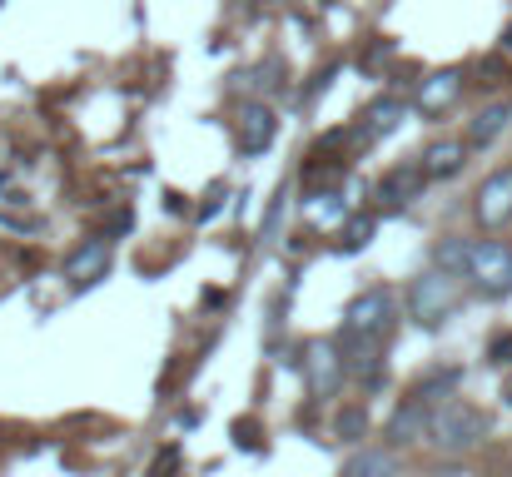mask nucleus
<instances>
[{
    "mask_svg": "<svg viewBox=\"0 0 512 477\" xmlns=\"http://www.w3.org/2000/svg\"><path fill=\"white\" fill-rule=\"evenodd\" d=\"M274 135H279L274 110L259 105V100H249V105L239 110V150H244V155H264V150L274 145Z\"/></svg>",
    "mask_w": 512,
    "mask_h": 477,
    "instance_id": "nucleus-8",
    "label": "nucleus"
},
{
    "mask_svg": "<svg viewBox=\"0 0 512 477\" xmlns=\"http://www.w3.org/2000/svg\"><path fill=\"white\" fill-rule=\"evenodd\" d=\"M508 403H512V388H508Z\"/></svg>",
    "mask_w": 512,
    "mask_h": 477,
    "instance_id": "nucleus-27",
    "label": "nucleus"
},
{
    "mask_svg": "<svg viewBox=\"0 0 512 477\" xmlns=\"http://www.w3.org/2000/svg\"><path fill=\"white\" fill-rule=\"evenodd\" d=\"M110 264H115L110 239H85V244L65 259V279H70L75 289H90V284H100V279L110 274Z\"/></svg>",
    "mask_w": 512,
    "mask_h": 477,
    "instance_id": "nucleus-6",
    "label": "nucleus"
},
{
    "mask_svg": "<svg viewBox=\"0 0 512 477\" xmlns=\"http://www.w3.org/2000/svg\"><path fill=\"white\" fill-rule=\"evenodd\" d=\"M483 438H488V413L473 408V403H443V408H433V418H428V443H433L438 453H448V458L473 453Z\"/></svg>",
    "mask_w": 512,
    "mask_h": 477,
    "instance_id": "nucleus-1",
    "label": "nucleus"
},
{
    "mask_svg": "<svg viewBox=\"0 0 512 477\" xmlns=\"http://www.w3.org/2000/svg\"><path fill=\"white\" fill-rule=\"evenodd\" d=\"M423 174L428 179H453L463 164H468V140H438V145H428L423 150Z\"/></svg>",
    "mask_w": 512,
    "mask_h": 477,
    "instance_id": "nucleus-13",
    "label": "nucleus"
},
{
    "mask_svg": "<svg viewBox=\"0 0 512 477\" xmlns=\"http://www.w3.org/2000/svg\"><path fill=\"white\" fill-rule=\"evenodd\" d=\"M453 309H458V279L433 269V274H418L408 284V318L418 328H443L453 318Z\"/></svg>",
    "mask_w": 512,
    "mask_h": 477,
    "instance_id": "nucleus-2",
    "label": "nucleus"
},
{
    "mask_svg": "<svg viewBox=\"0 0 512 477\" xmlns=\"http://www.w3.org/2000/svg\"><path fill=\"white\" fill-rule=\"evenodd\" d=\"M512 125V105L508 100H498V105H483L473 120H468V150H488L503 130Z\"/></svg>",
    "mask_w": 512,
    "mask_h": 477,
    "instance_id": "nucleus-12",
    "label": "nucleus"
},
{
    "mask_svg": "<svg viewBox=\"0 0 512 477\" xmlns=\"http://www.w3.org/2000/svg\"><path fill=\"white\" fill-rule=\"evenodd\" d=\"M423 179H428L423 164H398V169H388L383 184H378V204H383V209H403L408 199H418Z\"/></svg>",
    "mask_w": 512,
    "mask_h": 477,
    "instance_id": "nucleus-10",
    "label": "nucleus"
},
{
    "mask_svg": "<svg viewBox=\"0 0 512 477\" xmlns=\"http://www.w3.org/2000/svg\"><path fill=\"white\" fill-rule=\"evenodd\" d=\"M343 214H348V199L343 194H309V219L319 224V229H339L343 224Z\"/></svg>",
    "mask_w": 512,
    "mask_h": 477,
    "instance_id": "nucleus-19",
    "label": "nucleus"
},
{
    "mask_svg": "<svg viewBox=\"0 0 512 477\" xmlns=\"http://www.w3.org/2000/svg\"><path fill=\"white\" fill-rule=\"evenodd\" d=\"M488 363L512 368V333H493V343H488Z\"/></svg>",
    "mask_w": 512,
    "mask_h": 477,
    "instance_id": "nucleus-22",
    "label": "nucleus"
},
{
    "mask_svg": "<svg viewBox=\"0 0 512 477\" xmlns=\"http://www.w3.org/2000/svg\"><path fill=\"white\" fill-rule=\"evenodd\" d=\"M393 318H398L393 294H388V289H368V294H358V299L348 304L343 328H348V338H363V343H373V338H383V333L393 328Z\"/></svg>",
    "mask_w": 512,
    "mask_h": 477,
    "instance_id": "nucleus-4",
    "label": "nucleus"
},
{
    "mask_svg": "<svg viewBox=\"0 0 512 477\" xmlns=\"http://www.w3.org/2000/svg\"><path fill=\"white\" fill-rule=\"evenodd\" d=\"M428 418H433V408L418 403V398H408V403L393 408V418H388V443H393V448L423 443V438H428Z\"/></svg>",
    "mask_w": 512,
    "mask_h": 477,
    "instance_id": "nucleus-9",
    "label": "nucleus"
},
{
    "mask_svg": "<svg viewBox=\"0 0 512 477\" xmlns=\"http://www.w3.org/2000/svg\"><path fill=\"white\" fill-rule=\"evenodd\" d=\"M403 115H408V105H403L398 95H378V100L363 110V120H368V125H363L358 135H363V140H378V135L398 130V125H403Z\"/></svg>",
    "mask_w": 512,
    "mask_h": 477,
    "instance_id": "nucleus-14",
    "label": "nucleus"
},
{
    "mask_svg": "<svg viewBox=\"0 0 512 477\" xmlns=\"http://www.w3.org/2000/svg\"><path fill=\"white\" fill-rule=\"evenodd\" d=\"M348 368H353V373H358L368 388H378V383H383V353H378V348H368V343L358 348V358H353Z\"/></svg>",
    "mask_w": 512,
    "mask_h": 477,
    "instance_id": "nucleus-21",
    "label": "nucleus"
},
{
    "mask_svg": "<svg viewBox=\"0 0 512 477\" xmlns=\"http://www.w3.org/2000/svg\"><path fill=\"white\" fill-rule=\"evenodd\" d=\"M373 234H378V219L373 214H348L339 224V254H358V249H368L373 244Z\"/></svg>",
    "mask_w": 512,
    "mask_h": 477,
    "instance_id": "nucleus-18",
    "label": "nucleus"
},
{
    "mask_svg": "<svg viewBox=\"0 0 512 477\" xmlns=\"http://www.w3.org/2000/svg\"><path fill=\"white\" fill-rule=\"evenodd\" d=\"M463 383V368H433L418 388H413V398L418 403H428V408H443V398H453V388Z\"/></svg>",
    "mask_w": 512,
    "mask_h": 477,
    "instance_id": "nucleus-17",
    "label": "nucleus"
},
{
    "mask_svg": "<svg viewBox=\"0 0 512 477\" xmlns=\"http://www.w3.org/2000/svg\"><path fill=\"white\" fill-rule=\"evenodd\" d=\"M304 179H309V184H314V194H319V184H334V179H339V164H309V169H304Z\"/></svg>",
    "mask_w": 512,
    "mask_h": 477,
    "instance_id": "nucleus-23",
    "label": "nucleus"
},
{
    "mask_svg": "<svg viewBox=\"0 0 512 477\" xmlns=\"http://www.w3.org/2000/svg\"><path fill=\"white\" fill-rule=\"evenodd\" d=\"M463 90V70H433L423 85H418V110L423 115H443Z\"/></svg>",
    "mask_w": 512,
    "mask_h": 477,
    "instance_id": "nucleus-11",
    "label": "nucleus"
},
{
    "mask_svg": "<svg viewBox=\"0 0 512 477\" xmlns=\"http://www.w3.org/2000/svg\"><path fill=\"white\" fill-rule=\"evenodd\" d=\"M219 209H224V184H214V189H209V199H204L194 214H199V219H214Z\"/></svg>",
    "mask_w": 512,
    "mask_h": 477,
    "instance_id": "nucleus-25",
    "label": "nucleus"
},
{
    "mask_svg": "<svg viewBox=\"0 0 512 477\" xmlns=\"http://www.w3.org/2000/svg\"><path fill=\"white\" fill-rule=\"evenodd\" d=\"M279 219H284V189L274 194V204H269V214H264V239H274V234H279Z\"/></svg>",
    "mask_w": 512,
    "mask_h": 477,
    "instance_id": "nucleus-24",
    "label": "nucleus"
},
{
    "mask_svg": "<svg viewBox=\"0 0 512 477\" xmlns=\"http://www.w3.org/2000/svg\"><path fill=\"white\" fill-rule=\"evenodd\" d=\"M363 433H368V408H363V403L343 408L339 418H334V438H339V443H363Z\"/></svg>",
    "mask_w": 512,
    "mask_h": 477,
    "instance_id": "nucleus-20",
    "label": "nucleus"
},
{
    "mask_svg": "<svg viewBox=\"0 0 512 477\" xmlns=\"http://www.w3.org/2000/svg\"><path fill=\"white\" fill-rule=\"evenodd\" d=\"M304 378H309V393L314 398H334L348 378V363H343L339 343H309L304 348Z\"/></svg>",
    "mask_w": 512,
    "mask_h": 477,
    "instance_id": "nucleus-5",
    "label": "nucleus"
},
{
    "mask_svg": "<svg viewBox=\"0 0 512 477\" xmlns=\"http://www.w3.org/2000/svg\"><path fill=\"white\" fill-rule=\"evenodd\" d=\"M473 214H478L483 229L508 224L512 219V169H498V174L483 179V189H478V199H473Z\"/></svg>",
    "mask_w": 512,
    "mask_h": 477,
    "instance_id": "nucleus-7",
    "label": "nucleus"
},
{
    "mask_svg": "<svg viewBox=\"0 0 512 477\" xmlns=\"http://www.w3.org/2000/svg\"><path fill=\"white\" fill-rule=\"evenodd\" d=\"M343 477H398V458L388 448H363L343 463Z\"/></svg>",
    "mask_w": 512,
    "mask_h": 477,
    "instance_id": "nucleus-15",
    "label": "nucleus"
},
{
    "mask_svg": "<svg viewBox=\"0 0 512 477\" xmlns=\"http://www.w3.org/2000/svg\"><path fill=\"white\" fill-rule=\"evenodd\" d=\"M468 254H473L468 239H438L433 244V269L448 274V279H468Z\"/></svg>",
    "mask_w": 512,
    "mask_h": 477,
    "instance_id": "nucleus-16",
    "label": "nucleus"
},
{
    "mask_svg": "<svg viewBox=\"0 0 512 477\" xmlns=\"http://www.w3.org/2000/svg\"><path fill=\"white\" fill-rule=\"evenodd\" d=\"M498 45H503V55H512V25L503 30V40H498Z\"/></svg>",
    "mask_w": 512,
    "mask_h": 477,
    "instance_id": "nucleus-26",
    "label": "nucleus"
},
{
    "mask_svg": "<svg viewBox=\"0 0 512 477\" xmlns=\"http://www.w3.org/2000/svg\"><path fill=\"white\" fill-rule=\"evenodd\" d=\"M468 279L483 299H508L512 294V244L503 239H483L468 254Z\"/></svg>",
    "mask_w": 512,
    "mask_h": 477,
    "instance_id": "nucleus-3",
    "label": "nucleus"
}]
</instances>
